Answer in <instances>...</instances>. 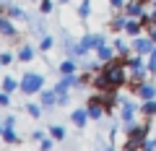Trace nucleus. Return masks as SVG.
<instances>
[{
	"label": "nucleus",
	"mask_w": 156,
	"mask_h": 151,
	"mask_svg": "<svg viewBox=\"0 0 156 151\" xmlns=\"http://www.w3.org/2000/svg\"><path fill=\"white\" fill-rule=\"evenodd\" d=\"M26 110H29V115H31V117H39V107H34V104H29Z\"/></svg>",
	"instance_id": "a211bd4d"
},
{
	"label": "nucleus",
	"mask_w": 156,
	"mask_h": 151,
	"mask_svg": "<svg viewBox=\"0 0 156 151\" xmlns=\"http://www.w3.org/2000/svg\"><path fill=\"white\" fill-rule=\"evenodd\" d=\"M52 135H55V138H62V135H65V130H62V128H52Z\"/></svg>",
	"instance_id": "6ab92c4d"
},
{
	"label": "nucleus",
	"mask_w": 156,
	"mask_h": 151,
	"mask_svg": "<svg viewBox=\"0 0 156 151\" xmlns=\"http://www.w3.org/2000/svg\"><path fill=\"white\" fill-rule=\"evenodd\" d=\"M0 63H3V60H0Z\"/></svg>",
	"instance_id": "bb28decb"
},
{
	"label": "nucleus",
	"mask_w": 156,
	"mask_h": 151,
	"mask_svg": "<svg viewBox=\"0 0 156 151\" xmlns=\"http://www.w3.org/2000/svg\"><path fill=\"white\" fill-rule=\"evenodd\" d=\"M154 86H140V96H143V99H154Z\"/></svg>",
	"instance_id": "0eeeda50"
},
{
	"label": "nucleus",
	"mask_w": 156,
	"mask_h": 151,
	"mask_svg": "<svg viewBox=\"0 0 156 151\" xmlns=\"http://www.w3.org/2000/svg\"><path fill=\"white\" fill-rule=\"evenodd\" d=\"M78 84V78L76 76H73V73H65V78L60 81V84H57V94H65L68 89H70V86H76Z\"/></svg>",
	"instance_id": "7ed1b4c3"
},
{
	"label": "nucleus",
	"mask_w": 156,
	"mask_h": 151,
	"mask_svg": "<svg viewBox=\"0 0 156 151\" xmlns=\"http://www.w3.org/2000/svg\"><path fill=\"white\" fill-rule=\"evenodd\" d=\"M151 70H156V52H151Z\"/></svg>",
	"instance_id": "412c9836"
},
{
	"label": "nucleus",
	"mask_w": 156,
	"mask_h": 151,
	"mask_svg": "<svg viewBox=\"0 0 156 151\" xmlns=\"http://www.w3.org/2000/svg\"><path fill=\"white\" fill-rule=\"evenodd\" d=\"M154 21H156V8H154Z\"/></svg>",
	"instance_id": "393cba45"
},
{
	"label": "nucleus",
	"mask_w": 156,
	"mask_h": 151,
	"mask_svg": "<svg viewBox=\"0 0 156 151\" xmlns=\"http://www.w3.org/2000/svg\"><path fill=\"white\" fill-rule=\"evenodd\" d=\"M143 112H146V115H154V112H156V102L146 99V104H143Z\"/></svg>",
	"instance_id": "1a4fd4ad"
},
{
	"label": "nucleus",
	"mask_w": 156,
	"mask_h": 151,
	"mask_svg": "<svg viewBox=\"0 0 156 151\" xmlns=\"http://www.w3.org/2000/svg\"><path fill=\"white\" fill-rule=\"evenodd\" d=\"M18 57H21V60H29V57H31V50H29V47H23V50L18 52Z\"/></svg>",
	"instance_id": "dca6fc26"
},
{
	"label": "nucleus",
	"mask_w": 156,
	"mask_h": 151,
	"mask_svg": "<svg viewBox=\"0 0 156 151\" xmlns=\"http://www.w3.org/2000/svg\"><path fill=\"white\" fill-rule=\"evenodd\" d=\"M42 89V76H37V73H26L21 81V91H26V94H34V91Z\"/></svg>",
	"instance_id": "f03ea898"
},
{
	"label": "nucleus",
	"mask_w": 156,
	"mask_h": 151,
	"mask_svg": "<svg viewBox=\"0 0 156 151\" xmlns=\"http://www.w3.org/2000/svg\"><path fill=\"white\" fill-rule=\"evenodd\" d=\"M122 117H125V120L133 117V107H130V104H125V107H122Z\"/></svg>",
	"instance_id": "2eb2a0df"
},
{
	"label": "nucleus",
	"mask_w": 156,
	"mask_h": 151,
	"mask_svg": "<svg viewBox=\"0 0 156 151\" xmlns=\"http://www.w3.org/2000/svg\"><path fill=\"white\" fill-rule=\"evenodd\" d=\"M154 42H156V31H154Z\"/></svg>",
	"instance_id": "a878e982"
},
{
	"label": "nucleus",
	"mask_w": 156,
	"mask_h": 151,
	"mask_svg": "<svg viewBox=\"0 0 156 151\" xmlns=\"http://www.w3.org/2000/svg\"><path fill=\"white\" fill-rule=\"evenodd\" d=\"M89 115H91V117H99V115H101V107L96 104V102H91V107H89Z\"/></svg>",
	"instance_id": "9b49d317"
},
{
	"label": "nucleus",
	"mask_w": 156,
	"mask_h": 151,
	"mask_svg": "<svg viewBox=\"0 0 156 151\" xmlns=\"http://www.w3.org/2000/svg\"><path fill=\"white\" fill-rule=\"evenodd\" d=\"M0 31H3V34H13V26L5 21V18H0Z\"/></svg>",
	"instance_id": "9d476101"
},
{
	"label": "nucleus",
	"mask_w": 156,
	"mask_h": 151,
	"mask_svg": "<svg viewBox=\"0 0 156 151\" xmlns=\"http://www.w3.org/2000/svg\"><path fill=\"white\" fill-rule=\"evenodd\" d=\"M73 68H76V65H73V63L68 60V63H62V68H60V70H62V73H73Z\"/></svg>",
	"instance_id": "f3484780"
},
{
	"label": "nucleus",
	"mask_w": 156,
	"mask_h": 151,
	"mask_svg": "<svg viewBox=\"0 0 156 151\" xmlns=\"http://www.w3.org/2000/svg\"><path fill=\"white\" fill-rule=\"evenodd\" d=\"M138 29H140L138 21H128V23H125V31H128V34H138Z\"/></svg>",
	"instance_id": "6e6552de"
},
{
	"label": "nucleus",
	"mask_w": 156,
	"mask_h": 151,
	"mask_svg": "<svg viewBox=\"0 0 156 151\" xmlns=\"http://www.w3.org/2000/svg\"><path fill=\"white\" fill-rule=\"evenodd\" d=\"M128 13H130V16H138V13H140V5H138V3H130V5H128Z\"/></svg>",
	"instance_id": "4468645a"
},
{
	"label": "nucleus",
	"mask_w": 156,
	"mask_h": 151,
	"mask_svg": "<svg viewBox=\"0 0 156 151\" xmlns=\"http://www.w3.org/2000/svg\"><path fill=\"white\" fill-rule=\"evenodd\" d=\"M13 89H18V84H16L13 78H5V81H3V91H5V94H11Z\"/></svg>",
	"instance_id": "423d86ee"
},
{
	"label": "nucleus",
	"mask_w": 156,
	"mask_h": 151,
	"mask_svg": "<svg viewBox=\"0 0 156 151\" xmlns=\"http://www.w3.org/2000/svg\"><path fill=\"white\" fill-rule=\"evenodd\" d=\"M99 57H101V60H109V57H112V50H109V47H99Z\"/></svg>",
	"instance_id": "ddd939ff"
},
{
	"label": "nucleus",
	"mask_w": 156,
	"mask_h": 151,
	"mask_svg": "<svg viewBox=\"0 0 156 151\" xmlns=\"http://www.w3.org/2000/svg\"><path fill=\"white\" fill-rule=\"evenodd\" d=\"M42 102H44V104H55V102H57V96H55V91H47V94L42 96Z\"/></svg>",
	"instance_id": "f8f14e48"
},
{
	"label": "nucleus",
	"mask_w": 156,
	"mask_h": 151,
	"mask_svg": "<svg viewBox=\"0 0 156 151\" xmlns=\"http://www.w3.org/2000/svg\"><path fill=\"white\" fill-rule=\"evenodd\" d=\"M50 47H52V39H50V37H44V42H42V50H50Z\"/></svg>",
	"instance_id": "aec40b11"
},
{
	"label": "nucleus",
	"mask_w": 156,
	"mask_h": 151,
	"mask_svg": "<svg viewBox=\"0 0 156 151\" xmlns=\"http://www.w3.org/2000/svg\"><path fill=\"white\" fill-rule=\"evenodd\" d=\"M86 115H89V112L76 110V112H73V123H76V125H83V123H86Z\"/></svg>",
	"instance_id": "39448f33"
},
{
	"label": "nucleus",
	"mask_w": 156,
	"mask_h": 151,
	"mask_svg": "<svg viewBox=\"0 0 156 151\" xmlns=\"http://www.w3.org/2000/svg\"><path fill=\"white\" fill-rule=\"evenodd\" d=\"M117 84H122V68H117V65L104 68V73L96 78V86L99 89H115Z\"/></svg>",
	"instance_id": "f257e3e1"
},
{
	"label": "nucleus",
	"mask_w": 156,
	"mask_h": 151,
	"mask_svg": "<svg viewBox=\"0 0 156 151\" xmlns=\"http://www.w3.org/2000/svg\"><path fill=\"white\" fill-rule=\"evenodd\" d=\"M135 50L138 52H154V47H151L148 39H135Z\"/></svg>",
	"instance_id": "20e7f679"
},
{
	"label": "nucleus",
	"mask_w": 156,
	"mask_h": 151,
	"mask_svg": "<svg viewBox=\"0 0 156 151\" xmlns=\"http://www.w3.org/2000/svg\"><path fill=\"white\" fill-rule=\"evenodd\" d=\"M109 3H112L115 8H120V5H122V0H109Z\"/></svg>",
	"instance_id": "b1692460"
},
{
	"label": "nucleus",
	"mask_w": 156,
	"mask_h": 151,
	"mask_svg": "<svg viewBox=\"0 0 156 151\" xmlns=\"http://www.w3.org/2000/svg\"><path fill=\"white\" fill-rule=\"evenodd\" d=\"M5 104H8V96H5V94H0V107H5Z\"/></svg>",
	"instance_id": "4be33fe9"
},
{
	"label": "nucleus",
	"mask_w": 156,
	"mask_h": 151,
	"mask_svg": "<svg viewBox=\"0 0 156 151\" xmlns=\"http://www.w3.org/2000/svg\"><path fill=\"white\" fill-rule=\"evenodd\" d=\"M143 146H146V149H156V141H146Z\"/></svg>",
	"instance_id": "5701e85b"
}]
</instances>
